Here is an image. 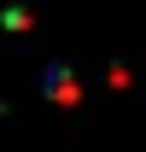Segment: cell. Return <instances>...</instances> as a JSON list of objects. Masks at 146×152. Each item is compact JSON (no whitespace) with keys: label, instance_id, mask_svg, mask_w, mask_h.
I'll use <instances>...</instances> for the list:
<instances>
[{"label":"cell","instance_id":"obj_1","mask_svg":"<svg viewBox=\"0 0 146 152\" xmlns=\"http://www.w3.org/2000/svg\"><path fill=\"white\" fill-rule=\"evenodd\" d=\"M47 88H53V99H64V105H70V99H76V82H70V76H64V70H58L53 82H47Z\"/></svg>","mask_w":146,"mask_h":152}]
</instances>
